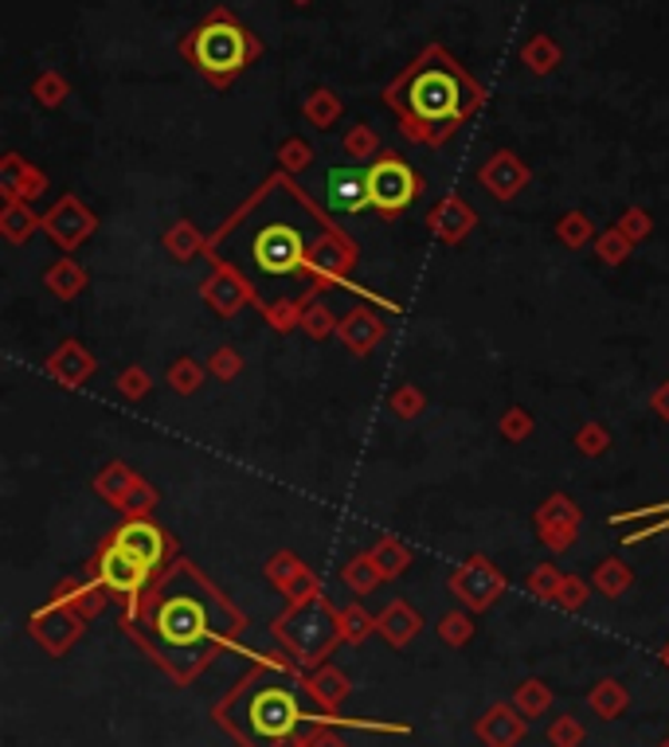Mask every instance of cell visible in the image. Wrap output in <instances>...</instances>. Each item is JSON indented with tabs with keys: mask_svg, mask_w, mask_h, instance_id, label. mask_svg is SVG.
<instances>
[{
	"mask_svg": "<svg viewBox=\"0 0 669 747\" xmlns=\"http://www.w3.org/2000/svg\"><path fill=\"white\" fill-rule=\"evenodd\" d=\"M48 192V176L36 165H28L20 153H9L0 161V196L4 199H20V204H32Z\"/></svg>",
	"mask_w": 669,
	"mask_h": 747,
	"instance_id": "20",
	"label": "cell"
},
{
	"mask_svg": "<svg viewBox=\"0 0 669 747\" xmlns=\"http://www.w3.org/2000/svg\"><path fill=\"white\" fill-rule=\"evenodd\" d=\"M630 250H635V243H630L619 227H607V232L595 235V258L604 266H622L630 258Z\"/></svg>",
	"mask_w": 669,
	"mask_h": 747,
	"instance_id": "39",
	"label": "cell"
},
{
	"mask_svg": "<svg viewBox=\"0 0 669 747\" xmlns=\"http://www.w3.org/2000/svg\"><path fill=\"white\" fill-rule=\"evenodd\" d=\"M278 165L286 168V173H302V168L314 165V150H310L302 137H286V142L278 145Z\"/></svg>",
	"mask_w": 669,
	"mask_h": 747,
	"instance_id": "53",
	"label": "cell"
},
{
	"mask_svg": "<svg viewBox=\"0 0 669 747\" xmlns=\"http://www.w3.org/2000/svg\"><path fill=\"white\" fill-rule=\"evenodd\" d=\"M36 232H43V216H36L32 204H20V199H4L0 204V235L9 243H28Z\"/></svg>",
	"mask_w": 669,
	"mask_h": 747,
	"instance_id": "25",
	"label": "cell"
},
{
	"mask_svg": "<svg viewBox=\"0 0 669 747\" xmlns=\"http://www.w3.org/2000/svg\"><path fill=\"white\" fill-rule=\"evenodd\" d=\"M161 247L169 250L173 263H192L196 255H207V239L200 235V227L192 219H173L161 235Z\"/></svg>",
	"mask_w": 669,
	"mask_h": 747,
	"instance_id": "24",
	"label": "cell"
},
{
	"mask_svg": "<svg viewBox=\"0 0 669 747\" xmlns=\"http://www.w3.org/2000/svg\"><path fill=\"white\" fill-rule=\"evenodd\" d=\"M181 55L196 66L212 86H232L243 66L263 55V43L240 24L227 9H215L181 40Z\"/></svg>",
	"mask_w": 669,
	"mask_h": 747,
	"instance_id": "2",
	"label": "cell"
},
{
	"mask_svg": "<svg viewBox=\"0 0 669 747\" xmlns=\"http://www.w3.org/2000/svg\"><path fill=\"white\" fill-rule=\"evenodd\" d=\"M537 540L548 552H568V549H576L579 529H537Z\"/></svg>",
	"mask_w": 669,
	"mask_h": 747,
	"instance_id": "56",
	"label": "cell"
},
{
	"mask_svg": "<svg viewBox=\"0 0 669 747\" xmlns=\"http://www.w3.org/2000/svg\"><path fill=\"white\" fill-rule=\"evenodd\" d=\"M251 255H255L259 270L271 278H286L294 270H306L310 247L302 232L290 224H266L263 232L251 239Z\"/></svg>",
	"mask_w": 669,
	"mask_h": 747,
	"instance_id": "6",
	"label": "cell"
},
{
	"mask_svg": "<svg viewBox=\"0 0 669 747\" xmlns=\"http://www.w3.org/2000/svg\"><path fill=\"white\" fill-rule=\"evenodd\" d=\"M165 380L176 396H196L207 380V365H200V360H192V357H176L173 365H169Z\"/></svg>",
	"mask_w": 669,
	"mask_h": 747,
	"instance_id": "37",
	"label": "cell"
},
{
	"mask_svg": "<svg viewBox=\"0 0 669 747\" xmlns=\"http://www.w3.org/2000/svg\"><path fill=\"white\" fill-rule=\"evenodd\" d=\"M314 290L306 294V298H282V301H271V306H263V317L266 325H271L274 332H290V329H302V317H306V309L314 306Z\"/></svg>",
	"mask_w": 669,
	"mask_h": 747,
	"instance_id": "33",
	"label": "cell"
},
{
	"mask_svg": "<svg viewBox=\"0 0 669 747\" xmlns=\"http://www.w3.org/2000/svg\"><path fill=\"white\" fill-rule=\"evenodd\" d=\"M266 580H271L274 591L286 595V603H306V598L322 595V580L310 572V564L294 556V552H274L266 560Z\"/></svg>",
	"mask_w": 669,
	"mask_h": 747,
	"instance_id": "15",
	"label": "cell"
},
{
	"mask_svg": "<svg viewBox=\"0 0 669 747\" xmlns=\"http://www.w3.org/2000/svg\"><path fill=\"white\" fill-rule=\"evenodd\" d=\"M306 747H348L341 736H333V731H314V736H306Z\"/></svg>",
	"mask_w": 669,
	"mask_h": 747,
	"instance_id": "58",
	"label": "cell"
},
{
	"mask_svg": "<svg viewBox=\"0 0 669 747\" xmlns=\"http://www.w3.org/2000/svg\"><path fill=\"white\" fill-rule=\"evenodd\" d=\"M661 665H666V669H669V642H666V646H661Z\"/></svg>",
	"mask_w": 669,
	"mask_h": 747,
	"instance_id": "59",
	"label": "cell"
},
{
	"mask_svg": "<svg viewBox=\"0 0 669 747\" xmlns=\"http://www.w3.org/2000/svg\"><path fill=\"white\" fill-rule=\"evenodd\" d=\"M83 575H91V580H99L102 587L110 591L114 598H122L125 606H138V595L145 591V583H149V575L153 572H145V567L138 564V560H130L125 556L118 544H110V540H102V549L94 552V560L87 564V572Z\"/></svg>",
	"mask_w": 669,
	"mask_h": 747,
	"instance_id": "7",
	"label": "cell"
},
{
	"mask_svg": "<svg viewBox=\"0 0 669 747\" xmlns=\"http://www.w3.org/2000/svg\"><path fill=\"white\" fill-rule=\"evenodd\" d=\"M376 631V618L364 611L361 603H353V606H345L341 611V642H348V646H361L368 634Z\"/></svg>",
	"mask_w": 669,
	"mask_h": 747,
	"instance_id": "43",
	"label": "cell"
},
{
	"mask_svg": "<svg viewBox=\"0 0 669 747\" xmlns=\"http://www.w3.org/2000/svg\"><path fill=\"white\" fill-rule=\"evenodd\" d=\"M525 728H529V720L517 713V705H505V700L489 705L482 713V720L474 724V731H478V739L486 747H517L525 739Z\"/></svg>",
	"mask_w": 669,
	"mask_h": 747,
	"instance_id": "19",
	"label": "cell"
},
{
	"mask_svg": "<svg viewBox=\"0 0 669 747\" xmlns=\"http://www.w3.org/2000/svg\"><path fill=\"white\" fill-rule=\"evenodd\" d=\"M302 685H306L310 700H314V705L322 708L325 716H337V708L345 705L348 693H353V682H348V673L337 669L333 662H322Z\"/></svg>",
	"mask_w": 669,
	"mask_h": 747,
	"instance_id": "21",
	"label": "cell"
},
{
	"mask_svg": "<svg viewBox=\"0 0 669 747\" xmlns=\"http://www.w3.org/2000/svg\"><path fill=\"white\" fill-rule=\"evenodd\" d=\"M43 372L55 383H63V388H83V383L99 372V360H94V352L87 349L83 341H63L43 360Z\"/></svg>",
	"mask_w": 669,
	"mask_h": 747,
	"instance_id": "18",
	"label": "cell"
},
{
	"mask_svg": "<svg viewBox=\"0 0 669 747\" xmlns=\"http://www.w3.org/2000/svg\"><path fill=\"white\" fill-rule=\"evenodd\" d=\"M384 102L399 114V133L407 142L438 150L474 110H482L486 94L443 48H427L384 91Z\"/></svg>",
	"mask_w": 669,
	"mask_h": 747,
	"instance_id": "1",
	"label": "cell"
},
{
	"mask_svg": "<svg viewBox=\"0 0 669 747\" xmlns=\"http://www.w3.org/2000/svg\"><path fill=\"white\" fill-rule=\"evenodd\" d=\"M212 263H215L212 275L200 283V298H204V306L212 309V314L235 317V314H243L251 301H259L255 298V286H251L247 278L235 270V266L220 263V258H212Z\"/></svg>",
	"mask_w": 669,
	"mask_h": 747,
	"instance_id": "11",
	"label": "cell"
},
{
	"mask_svg": "<svg viewBox=\"0 0 669 747\" xmlns=\"http://www.w3.org/2000/svg\"><path fill=\"white\" fill-rule=\"evenodd\" d=\"M591 580H579V575H564L560 591H556L553 603L560 606V611H568V615H579L587 606V598H591Z\"/></svg>",
	"mask_w": 669,
	"mask_h": 747,
	"instance_id": "44",
	"label": "cell"
},
{
	"mask_svg": "<svg viewBox=\"0 0 669 747\" xmlns=\"http://www.w3.org/2000/svg\"><path fill=\"white\" fill-rule=\"evenodd\" d=\"M513 705H517V713L525 716V720H540V716L553 708V689H548L540 677H529V682H520L517 689H513Z\"/></svg>",
	"mask_w": 669,
	"mask_h": 747,
	"instance_id": "35",
	"label": "cell"
},
{
	"mask_svg": "<svg viewBox=\"0 0 669 747\" xmlns=\"http://www.w3.org/2000/svg\"><path fill=\"white\" fill-rule=\"evenodd\" d=\"M337 314H333L325 301H314V306L306 309V317H302V332L306 337H314V341H325V337H337Z\"/></svg>",
	"mask_w": 669,
	"mask_h": 747,
	"instance_id": "45",
	"label": "cell"
},
{
	"mask_svg": "<svg viewBox=\"0 0 669 747\" xmlns=\"http://www.w3.org/2000/svg\"><path fill=\"white\" fill-rule=\"evenodd\" d=\"M587 705H591V713L599 716V720H619L630 708V693L622 682L604 677V682H595L591 689H587Z\"/></svg>",
	"mask_w": 669,
	"mask_h": 747,
	"instance_id": "28",
	"label": "cell"
},
{
	"mask_svg": "<svg viewBox=\"0 0 669 747\" xmlns=\"http://www.w3.org/2000/svg\"><path fill=\"white\" fill-rule=\"evenodd\" d=\"M141 473L138 470H130L125 462H107L99 470V478H94V493H99L107 505H114V509H122V501L130 498V490H133V482H138Z\"/></svg>",
	"mask_w": 669,
	"mask_h": 747,
	"instance_id": "27",
	"label": "cell"
},
{
	"mask_svg": "<svg viewBox=\"0 0 669 747\" xmlns=\"http://www.w3.org/2000/svg\"><path fill=\"white\" fill-rule=\"evenodd\" d=\"M153 626L158 634L169 642V646H196L200 638L207 634V611L200 598L192 595H173L158 606V615H153Z\"/></svg>",
	"mask_w": 669,
	"mask_h": 747,
	"instance_id": "10",
	"label": "cell"
},
{
	"mask_svg": "<svg viewBox=\"0 0 669 747\" xmlns=\"http://www.w3.org/2000/svg\"><path fill=\"white\" fill-rule=\"evenodd\" d=\"M615 227H619V232L627 235L630 243H646V239H650V235H653V216H650V212H646V208H638V204H635V208H627L619 219H615Z\"/></svg>",
	"mask_w": 669,
	"mask_h": 747,
	"instance_id": "51",
	"label": "cell"
},
{
	"mask_svg": "<svg viewBox=\"0 0 669 747\" xmlns=\"http://www.w3.org/2000/svg\"><path fill=\"white\" fill-rule=\"evenodd\" d=\"M83 623L87 618L74 611V606H59V603H48L40 606L32 618H28V634H32L36 642H40L43 649H48L51 657H63L67 649L79 642V634H83Z\"/></svg>",
	"mask_w": 669,
	"mask_h": 747,
	"instance_id": "12",
	"label": "cell"
},
{
	"mask_svg": "<svg viewBox=\"0 0 669 747\" xmlns=\"http://www.w3.org/2000/svg\"><path fill=\"white\" fill-rule=\"evenodd\" d=\"M368 176V208L384 219H396L423 196V176L399 153H381L364 168Z\"/></svg>",
	"mask_w": 669,
	"mask_h": 747,
	"instance_id": "4",
	"label": "cell"
},
{
	"mask_svg": "<svg viewBox=\"0 0 669 747\" xmlns=\"http://www.w3.org/2000/svg\"><path fill=\"white\" fill-rule=\"evenodd\" d=\"M520 63L529 66L533 75H548V71H556V63H560V43H556L553 35H533V40L520 48Z\"/></svg>",
	"mask_w": 669,
	"mask_h": 747,
	"instance_id": "38",
	"label": "cell"
},
{
	"mask_svg": "<svg viewBox=\"0 0 669 747\" xmlns=\"http://www.w3.org/2000/svg\"><path fill=\"white\" fill-rule=\"evenodd\" d=\"M99 232V216L87 208L79 196H63L55 199L48 212H43V235L55 243L59 250H74L83 247L91 235Z\"/></svg>",
	"mask_w": 669,
	"mask_h": 747,
	"instance_id": "9",
	"label": "cell"
},
{
	"mask_svg": "<svg viewBox=\"0 0 669 747\" xmlns=\"http://www.w3.org/2000/svg\"><path fill=\"white\" fill-rule=\"evenodd\" d=\"M474 227H478V212L463 196H443L438 204L427 208V232L438 243H446V247H458Z\"/></svg>",
	"mask_w": 669,
	"mask_h": 747,
	"instance_id": "16",
	"label": "cell"
},
{
	"mask_svg": "<svg viewBox=\"0 0 669 747\" xmlns=\"http://www.w3.org/2000/svg\"><path fill=\"white\" fill-rule=\"evenodd\" d=\"M564 575H568V572H560L556 564H537L529 572V580H525V587H529V595L548 598V603H553L556 591H560V583H564Z\"/></svg>",
	"mask_w": 669,
	"mask_h": 747,
	"instance_id": "48",
	"label": "cell"
},
{
	"mask_svg": "<svg viewBox=\"0 0 669 747\" xmlns=\"http://www.w3.org/2000/svg\"><path fill=\"white\" fill-rule=\"evenodd\" d=\"M584 739H587V731L576 716H556V720L548 724V744L553 747H579Z\"/></svg>",
	"mask_w": 669,
	"mask_h": 747,
	"instance_id": "54",
	"label": "cell"
},
{
	"mask_svg": "<svg viewBox=\"0 0 669 747\" xmlns=\"http://www.w3.org/2000/svg\"><path fill=\"white\" fill-rule=\"evenodd\" d=\"M32 94H36V102L40 106H59V102L71 94V86H67V79L59 75V71H43V75H36V83H32Z\"/></svg>",
	"mask_w": 669,
	"mask_h": 747,
	"instance_id": "50",
	"label": "cell"
},
{
	"mask_svg": "<svg viewBox=\"0 0 669 747\" xmlns=\"http://www.w3.org/2000/svg\"><path fill=\"white\" fill-rule=\"evenodd\" d=\"M576 450L584 458H604L611 450V431L604 423H584L576 431Z\"/></svg>",
	"mask_w": 669,
	"mask_h": 747,
	"instance_id": "49",
	"label": "cell"
},
{
	"mask_svg": "<svg viewBox=\"0 0 669 747\" xmlns=\"http://www.w3.org/2000/svg\"><path fill=\"white\" fill-rule=\"evenodd\" d=\"M341 114H345V106H341L337 94L325 91V86H317V91L302 102V117H306L314 130H333V125L341 122Z\"/></svg>",
	"mask_w": 669,
	"mask_h": 747,
	"instance_id": "34",
	"label": "cell"
},
{
	"mask_svg": "<svg viewBox=\"0 0 669 747\" xmlns=\"http://www.w3.org/2000/svg\"><path fill=\"white\" fill-rule=\"evenodd\" d=\"M658 747H669V736H666V739H661V744H658Z\"/></svg>",
	"mask_w": 669,
	"mask_h": 747,
	"instance_id": "60",
	"label": "cell"
},
{
	"mask_svg": "<svg viewBox=\"0 0 669 747\" xmlns=\"http://www.w3.org/2000/svg\"><path fill=\"white\" fill-rule=\"evenodd\" d=\"M591 587L599 591L604 598H622L630 587H635V572H630V567L622 564L619 556H607V560H599V564H595Z\"/></svg>",
	"mask_w": 669,
	"mask_h": 747,
	"instance_id": "30",
	"label": "cell"
},
{
	"mask_svg": "<svg viewBox=\"0 0 669 747\" xmlns=\"http://www.w3.org/2000/svg\"><path fill=\"white\" fill-rule=\"evenodd\" d=\"M302 724V708L294 705L290 689H263L251 700V728L266 739H290Z\"/></svg>",
	"mask_w": 669,
	"mask_h": 747,
	"instance_id": "13",
	"label": "cell"
},
{
	"mask_svg": "<svg viewBox=\"0 0 669 747\" xmlns=\"http://www.w3.org/2000/svg\"><path fill=\"white\" fill-rule=\"evenodd\" d=\"M294 4H310V0H294Z\"/></svg>",
	"mask_w": 669,
	"mask_h": 747,
	"instance_id": "61",
	"label": "cell"
},
{
	"mask_svg": "<svg viewBox=\"0 0 669 747\" xmlns=\"http://www.w3.org/2000/svg\"><path fill=\"white\" fill-rule=\"evenodd\" d=\"M529 181H533L529 165H525L513 150H497L494 157H486V165L478 168V184L497 199V204L517 199L520 192L529 188Z\"/></svg>",
	"mask_w": 669,
	"mask_h": 747,
	"instance_id": "14",
	"label": "cell"
},
{
	"mask_svg": "<svg viewBox=\"0 0 669 747\" xmlns=\"http://www.w3.org/2000/svg\"><path fill=\"white\" fill-rule=\"evenodd\" d=\"M384 337H388V325H384L381 314L368 309V306L348 309L337 325V341L345 345L353 357H368V352H376V345H381Z\"/></svg>",
	"mask_w": 669,
	"mask_h": 747,
	"instance_id": "17",
	"label": "cell"
},
{
	"mask_svg": "<svg viewBox=\"0 0 669 747\" xmlns=\"http://www.w3.org/2000/svg\"><path fill=\"white\" fill-rule=\"evenodd\" d=\"M207 365V376H215V380L232 383L235 376L243 372V352L232 349V345H220V349H212V357L204 360Z\"/></svg>",
	"mask_w": 669,
	"mask_h": 747,
	"instance_id": "47",
	"label": "cell"
},
{
	"mask_svg": "<svg viewBox=\"0 0 669 747\" xmlns=\"http://www.w3.org/2000/svg\"><path fill=\"white\" fill-rule=\"evenodd\" d=\"M341 583H345L353 595H372V591L381 587L384 575H381V567H376V560H372V549L356 552V556L341 567Z\"/></svg>",
	"mask_w": 669,
	"mask_h": 747,
	"instance_id": "31",
	"label": "cell"
},
{
	"mask_svg": "<svg viewBox=\"0 0 669 747\" xmlns=\"http://www.w3.org/2000/svg\"><path fill=\"white\" fill-rule=\"evenodd\" d=\"M158 501H161L158 490H153L145 478H138V482H133V490H130V498L122 501V513L125 516H149L153 509H158Z\"/></svg>",
	"mask_w": 669,
	"mask_h": 747,
	"instance_id": "55",
	"label": "cell"
},
{
	"mask_svg": "<svg viewBox=\"0 0 669 747\" xmlns=\"http://www.w3.org/2000/svg\"><path fill=\"white\" fill-rule=\"evenodd\" d=\"M274 638L294 654L297 665H322L333 654V646L341 642V611H333L330 598L314 595L306 603H290L286 615L274 618Z\"/></svg>",
	"mask_w": 669,
	"mask_h": 747,
	"instance_id": "3",
	"label": "cell"
},
{
	"mask_svg": "<svg viewBox=\"0 0 669 747\" xmlns=\"http://www.w3.org/2000/svg\"><path fill=\"white\" fill-rule=\"evenodd\" d=\"M107 540L118 544L130 560H138L145 572H158L169 560V552H173V540L165 536L161 524L149 521V516H125V524H118Z\"/></svg>",
	"mask_w": 669,
	"mask_h": 747,
	"instance_id": "8",
	"label": "cell"
},
{
	"mask_svg": "<svg viewBox=\"0 0 669 747\" xmlns=\"http://www.w3.org/2000/svg\"><path fill=\"white\" fill-rule=\"evenodd\" d=\"M325 192H330V208L337 216H356V212L368 208V176L356 173V168H333Z\"/></svg>",
	"mask_w": 669,
	"mask_h": 747,
	"instance_id": "23",
	"label": "cell"
},
{
	"mask_svg": "<svg viewBox=\"0 0 669 747\" xmlns=\"http://www.w3.org/2000/svg\"><path fill=\"white\" fill-rule=\"evenodd\" d=\"M372 560H376V567H381L384 580H399V575L412 567L415 556L399 536H381L376 540V549H372Z\"/></svg>",
	"mask_w": 669,
	"mask_h": 747,
	"instance_id": "32",
	"label": "cell"
},
{
	"mask_svg": "<svg viewBox=\"0 0 669 747\" xmlns=\"http://www.w3.org/2000/svg\"><path fill=\"white\" fill-rule=\"evenodd\" d=\"M556 239L564 243V247L571 250H584L587 243H595V219L587 216V212H564L560 219H556Z\"/></svg>",
	"mask_w": 669,
	"mask_h": 747,
	"instance_id": "36",
	"label": "cell"
},
{
	"mask_svg": "<svg viewBox=\"0 0 669 747\" xmlns=\"http://www.w3.org/2000/svg\"><path fill=\"white\" fill-rule=\"evenodd\" d=\"M43 286H48V294H55V298L71 301V298H79V294L87 290V270L74 263L71 255H63V258H55L48 270H43Z\"/></svg>",
	"mask_w": 669,
	"mask_h": 747,
	"instance_id": "26",
	"label": "cell"
},
{
	"mask_svg": "<svg viewBox=\"0 0 669 747\" xmlns=\"http://www.w3.org/2000/svg\"><path fill=\"white\" fill-rule=\"evenodd\" d=\"M419 631H423V615L407 598H392L381 615H376V634L396 649H404L407 642L419 638Z\"/></svg>",
	"mask_w": 669,
	"mask_h": 747,
	"instance_id": "22",
	"label": "cell"
},
{
	"mask_svg": "<svg viewBox=\"0 0 669 747\" xmlns=\"http://www.w3.org/2000/svg\"><path fill=\"white\" fill-rule=\"evenodd\" d=\"M474 611H446L443 618H438V638L446 642V646H455V649H463L466 642L474 638Z\"/></svg>",
	"mask_w": 669,
	"mask_h": 747,
	"instance_id": "41",
	"label": "cell"
},
{
	"mask_svg": "<svg viewBox=\"0 0 669 747\" xmlns=\"http://www.w3.org/2000/svg\"><path fill=\"white\" fill-rule=\"evenodd\" d=\"M533 524L537 529H579L584 524V509L568 493H553V498L540 501V509L533 513Z\"/></svg>",
	"mask_w": 669,
	"mask_h": 747,
	"instance_id": "29",
	"label": "cell"
},
{
	"mask_svg": "<svg viewBox=\"0 0 669 747\" xmlns=\"http://www.w3.org/2000/svg\"><path fill=\"white\" fill-rule=\"evenodd\" d=\"M388 407H392V416L396 419L412 423V419H419L423 411H427V396H423L419 383H399V388L388 396Z\"/></svg>",
	"mask_w": 669,
	"mask_h": 747,
	"instance_id": "40",
	"label": "cell"
},
{
	"mask_svg": "<svg viewBox=\"0 0 669 747\" xmlns=\"http://www.w3.org/2000/svg\"><path fill=\"white\" fill-rule=\"evenodd\" d=\"M118 391H122L125 399H133V403H138V399H145L149 391H153V376L145 372V368L141 365H130V368H122V372H118Z\"/></svg>",
	"mask_w": 669,
	"mask_h": 747,
	"instance_id": "52",
	"label": "cell"
},
{
	"mask_svg": "<svg viewBox=\"0 0 669 747\" xmlns=\"http://www.w3.org/2000/svg\"><path fill=\"white\" fill-rule=\"evenodd\" d=\"M533 411L529 407H509L501 419H497V434H501L505 442H525L533 439Z\"/></svg>",
	"mask_w": 669,
	"mask_h": 747,
	"instance_id": "46",
	"label": "cell"
},
{
	"mask_svg": "<svg viewBox=\"0 0 669 747\" xmlns=\"http://www.w3.org/2000/svg\"><path fill=\"white\" fill-rule=\"evenodd\" d=\"M446 587H450V595H455L458 603L466 606V611L482 615V611H489V606H494L497 598L505 595V575H501V567H497L494 560L482 556V552H474V556H466L463 564L450 572Z\"/></svg>",
	"mask_w": 669,
	"mask_h": 747,
	"instance_id": "5",
	"label": "cell"
},
{
	"mask_svg": "<svg viewBox=\"0 0 669 747\" xmlns=\"http://www.w3.org/2000/svg\"><path fill=\"white\" fill-rule=\"evenodd\" d=\"M650 407H653V416H658L661 423H669V380H666V383H658V388H653V396H650Z\"/></svg>",
	"mask_w": 669,
	"mask_h": 747,
	"instance_id": "57",
	"label": "cell"
},
{
	"mask_svg": "<svg viewBox=\"0 0 669 747\" xmlns=\"http://www.w3.org/2000/svg\"><path fill=\"white\" fill-rule=\"evenodd\" d=\"M345 157L353 161H372L381 153V133L372 130V125H348L345 130Z\"/></svg>",
	"mask_w": 669,
	"mask_h": 747,
	"instance_id": "42",
	"label": "cell"
}]
</instances>
